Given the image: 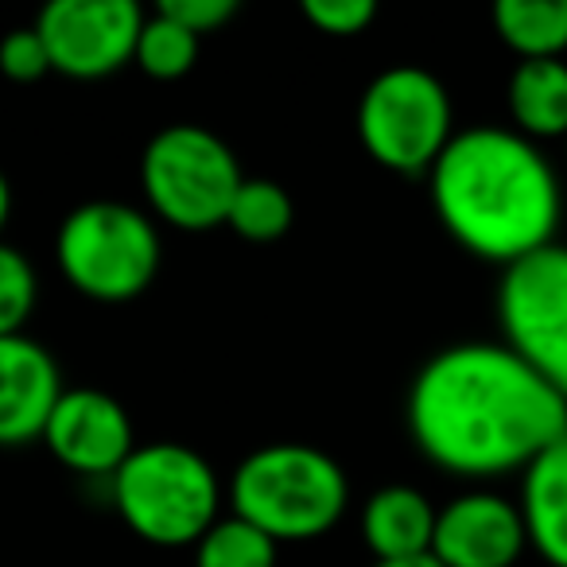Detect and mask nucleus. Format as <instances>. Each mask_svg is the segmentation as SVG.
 I'll use <instances>...</instances> for the list:
<instances>
[{
  "label": "nucleus",
  "mask_w": 567,
  "mask_h": 567,
  "mask_svg": "<svg viewBox=\"0 0 567 567\" xmlns=\"http://www.w3.org/2000/svg\"><path fill=\"white\" fill-rule=\"evenodd\" d=\"M412 443L458 478H502L567 435V396L505 342H455L409 389Z\"/></svg>",
  "instance_id": "obj_1"
},
{
  "label": "nucleus",
  "mask_w": 567,
  "mask_h": 567,
  "mask_svg": "<svg viewBox=\"0 0 567 567\" xmlns=\"http://www.w3.org/2000/svg\"><path fill=\"white\" fill-rule=\"evenodd\" d=\"M427 183L435 218L471 257L509 268L556 241L564 214L556 167L517 128L474 125L455 133Z\"/></svg>",
  "instance_id": "obj_2"
},
{
  "label": "nucleus",
  "mask_w": 567,
  "mask_h": 567,
  "mask_svg": "<svg viewBox=\"0 0 567 567\" xmlns=\"http://www.w3.org/2000/svg\"><path fill=\"white\" fill-rule=\"evenodd\" d=\"M350 505L347 471L308 443H268L237 463L229 509L276 544L316 540L342 520Z\"/></svg>",
  "instance_id": "obj_3"
},
{
  "label": "nucleus",
  "mask_w": 567,
  "mask_h": 567,
  "mask_svg": "<svg viewBox=\"0 0 567 567\" xmlns=\"http://www.w3.org/2000/svg\"><path fill=\"white\" fill-rule=\"evenodd\" d=\"M110 482L121 520L156 548L198 544L221 520L218 474L183 443L159 440L136 447Z\"/></svg>",
  "instance_id": "obj_4"
},
{
  "label": "nucleus",
  "mask_w": 567,
  "mask_h": 567,
  "mask_svg": "<svg viewBox=\"0 0 567 567\" xmlns=\"http://www.w3.org/2000/svg\"><path fill=\"white\" fill-rule=\"evenodd\" d=\"M55 260L74 292L97 303H128L159 272V229L144 210L113 198L74 206L55 234Z\"/></svg>",
  "instance_id": "obj_5"
},
{
  "label": "nucleus",
  "mask_w": 567,
  "mask_h": 567,
  "mask_svg": "<svg viewBox=\"0 0 567 567\" xmlns=\"http://www.w3.org/2000/svg\"><path fill=\"white\" fill-rule=\"evenodd\" d=\"M245 183L241 164L221 136L203 125H167L144 144L141 187L152 214L167 226L203 234L226 226L237 187Z\"/></svg>",
  "instance_id": "obj_6"
},
{
  "label": "nucleus",
  "mask_w": 567,
  "mask_h": 567,
  "mask_svg": "<svg viewBox=\"0 0 567 567\" xmlns=\"http://www.w3.org/2000/svg\"><path fill=\"white\" fill-rule=\"evenodd\" d=\"M455 136L451 94L424 66H389L358 102V141L373 164L396 175H427Z\"/></svg>",
  "instance_id": "obj_7"
},
{
  "label": "nucleus",
  "mask_w": 567,
  "mask_h": 567,
  "mask_svg": "<svg viewBox=\"0 0 567 567\" xmlns=\"http://www.w3.org/2000/svg\"><path fill=\"white\" fill-rule=\"evenodd\" d=\"M502 342L567 396V245L551 241L502 268L497 280Z\"/></svg>",
  "instance_id": "obj_8"
},
{
  "label": "nucleus",
  "mask_w": 567,
  "mask_h": 567,
  "mask_svg": "<svg viewBox=\"0 0 567 567\" xmlns=\"http://www.w3.org/2000/svg\"><path fill=\"white\" fill-rule=\"evenodd\" d=\"M148 12L136 0H51L35 20L51 71L66 79H110L133 63Z\"/></svg>",
  "instance_id": "obj_9"
},
{
  "label": "nucleus",
  "mask_w": 567,
  "mask_h": 567,
  "mask_svg": "<svg viewBox=\"0 0 567 567\" xmlns=\"http://www.w3.org/2000/svg\"><path fill=\"white\" fill-rule=\"evenodd\" d=\"M40 443H48V451L66 471L90 478H113L136 451L125 404L102 389H66Z\"/></svg>",
  "instance_id": "obj_10"
},
{
  "label": "nucleus",
  "mask_w": 567,
  "mask_h": 567,
  "mask_svg": "<svg viewBox=\"0 0 567 567\" xmlns=\"http://www.w3.org/2000/svg\"><path fill=\"white\" fill-rule=\"evenodd\" d=\"M528 548L517 502L474 489L447 502L435 517L432 556L443 567H513Z\"/></svg>",
  "instance_id": "obj_11"
},
{
  "label": "nucleus",
  "mask_w": 567,
  "mask_h": 567,
  "mask_svg": "<svg viewBox=\"0 0 567 567\" xmlns=\"http://www.w3.org/2000/svg\"><path fill=\"white\" fill-rule=\"evenodd\" d=\"M63 393V373L48 347L28 334L0 339V447L43 440Z\"/></svg>",
  "instance_id": "obj_12"
},
{
  "label": "nucleus",
  "mask_w": 567,
  "mask_h": 567,
  "mask_svg": "<svg viewBox=\"0 0 567 567\" xmlns=\"http://www.w3.org/2000/svg\"><path fill=\"white\" fill-rule=\"evenodd\" d=\"M517 509L525 517L528 548L548 567H567V435L525 466Z\"/></svg>",
  "instance_id": "obj_13"
},
{
  "label": "nucleus",
  "mask_w": 567,
  "mask_h": 567,
  "mask_svg": "<svg viewBox=\"0 0 567 567\" xmlns=\"http://www.w3.org/2000/svg\"><path fill=\"white\" fill-rule=\"evenodd\" d=\"M435 509L424 489L416 486H381L362 509V540L378 556V564L389 559H412L432 551L435 536Z\"/></svg>",
  "instance_id": "obj_14"
},
{
  "label": "nucleus",
  "mask_w": 567,
  "mask_h": 567,
  "mask_svg": "<svg viewBox=\"0 0 567 567\" xmlns=\"http://www.w3.org/2000/svg\"><path fill=\"white\" fill-rule=\"evenodd\" d=\"M513 128L528 141L567 136V63L564 59H528L517 63L505 86Z\"/></svg>",
  "instance_id": "obj_15"
},
{
  "label": "nucleus",
  "mask_w": 567,
  "mask_h": 567,
  "mask_svg": "<svg viewBox=\"0 0 567 567\" xmlns=\"http://www.w3.org/2000/svg\"><path fill=\"white\" fill-rule=\"evenodd\" d=\"M494 32L517 55V63H528V59H564L567 0H497Z\"/></svg>",
  "instance_id": "obj_16"
},
{
  "label": "nucleus",
  "mask_w": 567,
  "mask_h": 567,
  "mask_svg": "<svg viewBox=\"0 0 567 567\" xmlns=\"http://www.w3.org/2000/svg\"><path fill=\"white\" fill-rule=\"evenodd\" d=\"M296 206L292 195L276 179H245L234 195V206L226 214V226L245 241H280L292 229Z\"/></svg>",
  "instance_id": "obj_17"
},
{
  "label": "nucleus",
  "mask_w": 567,
  "mask_h": 567,
  "mask_svg": "<svg viewBox=\"0 0 567 567\" xmlns=\"http://www.w3.org/2000/svg\"><path fill=\"white\" fill-rule=\"evenodd\" d=\"M198 35H190L183 24H175L172 17H164L159 9H152L144 17L141 40H136L133 63L141 66L148 79L156 82H175L183 74L195 71L198 63Z\"/></svg>",
  "instance_id": "obj_18"
},
{
  "label": "nucleus",
  "mask_w": 567,
  "mask_h": 567,
  "mask_svg": "<svg viewBox=\"0 0 567 567\" xmlns=\"http://www.w3.org/2000/svg\"><path fill=\"white\" fill-rule=\"evenodd\" d=\"M280 544L241 517H221L195 544V567H276Z\"/></svg>",
  "instance_id": "obj_19"
},
{
  "label": "nucleus",
  "mask_w": 567,
  "mask_h": 567,
  "mask_svg": "<svg viewBox=\"0 0 567 567\" xmlns=\"http://www.w3.org/2000/svg\"><path fill=\"white\" fill-rule=\"evenodd\" d=\"M35 300H40V280L32 260L17 245L0 241V339L24 334Z\"/></svg>",
  "instance_id": "obj_20"
},
{
  "label": "nucleus",
  "mask_w": 567,
  "mask_h": 567,
  "mask_svg": "<svg viewBox=\"0 0 567 567\" xmlns=\"http://www.w3.org/2000/svg\"><path fill=\"white\" fill-rule=\"evenodd\" d=\"M300 12L316 32L334 35V40L362 35L378 20V4L373 0H303Z\"/></svg>",
  "instance_id": "obj_21"
},
{
  "label": "nucleus",
  "mask_w": 567,
  "mask_h": 567,
  "mask_svg": "<svg viewBox=\"0 0 567 567\" xmlns=\"http://www.w3.org/2000/svg\"><path fill=\"white\" fill-rule=\"evenodd\" d=\"M0 74L9 82H40L43 74H51V55H48V43L43 35L32 28H12L4 40H0Z\"/></svg>",
  "instance_id": "obj_22"
},
{
  "label": "nucleus",
  "mask_w": 567,
  "mask_h": 567,
  "mask_svg": "<svg viewBox=\"0 0 567 567\" xmlns=\"http://www.w3.org/2000/svg\"><path fill=\"white\" fill-rule=\"evenodd\" d=\"M156 9L203 40L210 32H221L237 17V0H159Z\"/></svg>",
  "instance_id": "obj_23"
},
{
  "label": "nucleus",
  "mask_w": 567,
  "mask_h": 567,
  "mask_svg": "<svg viewBox=\"0 0 567 567\" xmlns=\"http://www.w3.org/2000/svg\"><path fill=\"white\" fill-rule=\"evenodd\" d=\"M373 567H443L440 559L427 551V556H412V559H389V564H373Z\"/></svg>",
  "instance_id": "obj_24"
},
{
  "label": "nucleus",
  "mask_w": 567,
  "mask_h": 567,
  "mask_svg": "<svg viewBox=\"0 0 567 567\" xmlns=\"http://www.w3.org/2000/svg\"><path fill=\"white\" fill-rule=\"evenodd\" d=\"M9 214H12V187L4 179V172H0V229L9 226Z\"/></svg>",
  "instance_id": "obj_25"
}]
</instances>
